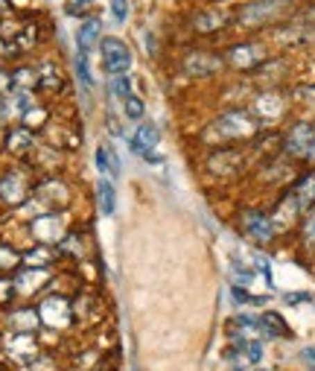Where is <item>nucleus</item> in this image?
<instances>
[{
	"label": "nucleus",
	"instance_id": "1",
	"mask_svg": "<svg viewBox=\"0 0 315 371\" xmlns=\"http://www.w3.org/2000/svg\"><path fill=\"white\" fill-rule=\"evenodd\" d=\"M260 120L254 117L251 111H242V108H234V111H225L219 114L216 120L207 126V138H213L210 144H234V140H248L260 132Z\"/></svg>",
	"mask_w": 315,
	"mask_h": 371
},
{
	"label": "nucleus",
	"instance_id": "2",
	"mask_svg": "<svg viewBox=\"0 0 315 371\" xmlns=\"http://www.w3.org/2000/svg\"><path fill=\"white\" fill-rule=\"evenodd\" d=\"M295 0H251L237 12V24L246 26V30H260L280 18H286L292 12Z\"/></svg>",
	"mask_w": 315,
	"mask_h": 371
},
{
	"label": "nucleus",
	"instance_id": "3",
	"mask_svg": "<svg viewBox=\"0 0 315 371\" xmlns=\"http://www.w3.org/2000/svg\"><path fill=\"white\" fill-rule=\"evenodd\" d=\"M99 56H103V67H105L108 79L126 76L128 67H132V50L126 47L123 38H114V35L99 38Z\"/></svg>",
	"mask_w": 315,
	"mask_h": 371
},
{
	"label": "nucleus",
	"instance_id": "4",
	"mask_svg": "<svg viewBox=\"0 0 315 371\" xmlns=\"http://www.w3.org/2000/svg\"><path fill=\"white\" fill-rule=\"evenodd\" d=\"M38 319L44 327H50V331H65V327L74 324V307H70V302L65 295H47L38 302Z\"/></svg>",
	"mask_w": 315,
	"mask_h": 371
},
{
	"label": "nucleus",
	"instance_id": "5",
	"mask_svg": "<svg viewBox=\"0 0 315 371\" xmlns=\"http://www.w3.org/2000/svg\"><path fill=\"white\" fill-rule=\"evenodd\" d=\"M239 231L246 234L251 242H257V246H269V242L278 237V228H275V222H271V217L263 213V211H257V208L242 211Z\"/></svg>",
	"mask_w": 315,
	"mask_h": 371
},
{
	"label": "nucleus",
	"instance_id": "6",
	"mask_svg": "<svg viewBox=\"0 0 315 371\" xmlns=\"http://www.w3.org/2000/svg\"><path fill=\"white\" fill-rule=\"evenodd\" d=\"M312 144H315V123L307 120H298L283 138V149L289 158H307Z\"/></svg>",
	"mask_w": 315,
	"mask_h": 371
},
{
	"label": "nucleus",
	"instance_id": "7",
	"mask_svg": "<svg viewBox=\"0 0 315 371\" xmlns=\"http://www.w3.org/2000/svg\"><path fill=\"white\" fill-rule=\"evenodd\" d=\"M251 114L260 123H275L283 117V111H286V99L280 91H260L254 99H251Z\"/></svg>",
	"mask_w": 315,
	"mask_h": 371
},
{
	"label": "nucleus",
	"instance_id": "8",
	"mask_svg": "<svg viewBox=\"0 0 315 371\" xmlns=\"http://www.w3.org/2000/svg\"><path fill=\"white\" fill-rule=\"evenodd\" d=\"M263 356H266V351H263V342H239V345H231L228 348V354H225V360L231 363L234 368H246V371H251V368H257L263 363Z\"/></svg>",
	"mask_w": 315,
	"mask_h": 371
},
{
	"label": "nucleus",
	"instance_id": "9",
	"mask_svg": "<svg viewBox=\"0 0 315 371\" xmlns=\"http://www.w3.org/2000/svg\"><path fill=\"white\" fill-rule=\"evenodd\" d=\"M225 59H228V65L237 67V70H254V67H260L266 62V47L246 41V44H234L231 50H228Z\"/></svg>",
	"mask_w": 315,
	"mask_h": 371
},
{
	"label": "nucleus",
	"instance_id": "10",
	"mask_svg": "<svg viewBox=\"0 0 315 371\" xmlns=\"http://www.w3.org/2000/svg\"><path fill=\"white\" fill-rule=\"evenodd\" d=\"M158 140H161V129H158L155 123L143 120V123L135 126V132L128 135V149H132L137 158H146L149 152L158 149Z\"/></svg>",
	"mask_w": 315,
	"mask_h": 371
},
{
	"label": "nucleus",
	"instance_id": "11",
	"mask_svg": "<svg viewBox=\"0 0 315 371\" xmlns=\"http://www.w3.org/2000/svg\"><path fill=\"white\" fill-rule=\"evenodd\" d=\"M33 234L35 240H41L44 246H50V242H59L65 240V217L62 213H41V217H35L33 222Z\"/></svg>",
	"mask_w": 315,
	"mask_h": 371
},
{
	"label": "nucleus",
	"instance_id": "12",
	"mask_svg": "<svg viewBox=\"0 0 315 371\" xmlns=\"http://www.w3.org/2000/svg\"><path fill=\"white\" fill-rule=\"evenodd\" d=\"M222 70V59L213 53H190L187 59H184V74L187 76H213Z\"/></svg>",
	"mask_w": 315,
	"mask_h": 371
},
{
	"label": "nucleus",
	"instance_id": "13",
	"mask_svg": "<svg viewBox=\"0 0 315 371\" xmlns=\"http://www.w3.org/2000/svg\"><path fill=\"white\" fill-rule=\"evenodd\" d=\"M47 281H50L47 269H33V266H26L12 283H15V292H18V295H35Z\"/></svg>",
	"mask_w": 315,
	"mask_h": 371
},
{
	"label": "nucleus",
	"instance_id": "14",
	"mask_svg": "<svg viewBox=\"0 0 315 371\" xmlns=\"http://www.w3.org/2000/svg\"><path fill=\"white\" fill-rule=\"evenodd\" d=\"M260 327H263L266 339H292V336H295V331L289 327V322H286L280 313H275V310L260 313Z\"/></svg>",
	"mask_w": 315,
	"mask_h": 371
},
{
	"label": "nucleus",
	"instance_id": "15",
	"mask_svg": "<svg viewBox=\"0 0 315 371\" xmlns=\"http://www.w3.org/2000/svg\"><path fill=\"white\" fill-rule=\"evenodd\" d=\"M292 196H295V202H298V211H300V213H307V211L315 208V170H309L307 176H300V179L295 181Z\"/></svg>",
	"mask_w": 315,
	"mask_h": 371
},
{
	"label": "nucleus",
	"instance_id": "16",
	"mask_svg": "<svg viewBox=\"0 0 315 371\" xmlns=\"http://www.w3.org/2000/svg\"><path fill=\"white\" fill-rule=\"evenodd\" d=\"M0 199L9 205H21L26 199V181L21 173H6L0 179Z\"/></svg>",
	"mask_w": 315,
	"mask_h": 371
},
{
	"label": "nucleus",
	"instance_id": "17",
	"mask_svg": "<svg viewBox=\"0 0 315 371\" xmlns=\"http://www.w3.org/2000/svg\"><path fill=\"white\" fill-rule=\"evenodd\" d=\"M300 217V211H298V202H295V196H292V190L283 196V202L278 205V211L271 213V222H275V228H278V234L280 231H286L295 220Z\"/></svg>",
	"mask_w": 315,
	"mask_h": 371
},
{
	"label": "nucleus",
	"instance_id": "18",
	"mask_svg": "<svg viewBox=\"0 0 315 371\" xmlns=\"http://www.w3.org/2000/svg\"><path fill=\"white\" fill-rule=\"evenodd\" d=\"M225 24H228V15L222 9H205V12H198V15L193 18V30L196 33H216V30H222Z\"/></svg>",
	"mask_w": 315,
	"mask_h": 371
},
{
	"label": "nucleus",
	"instance_id": "19",
	"mask_svg": "<svg viewBox=\"0 0 315 371\" xmlns=\"http://www.w3.org/2000/svg\"><path fill=\"white\" fill-rule=\"evenodd\" d=\"M99 30H103V24H99V18H91V21H85L79 26V33H76V53H85L88 56L91 47L99 41Z\"/></svg>",
	"mask_w": 315,
	"mask_h": 371
},
{
	"label": "nucleus",
	"instance_id": "20",
	"mask_svg": "<svg viewBox=\"0 0 315 371\" xmlns=\"http://www.w3.org/2000/svg\"><path fill=\"white\" fill-rule=\"evenodd\" d=\"M96 202H99V213L103 217H114V211H117V190H114L111 179H99L96 184Z\"/></svg>",
	"mask_w": 315,
	"mask_h": 371
},
{
	"label": "nucleus",
	"instance_id": "21",
	"mask_svg": "<svg viewBox=\"0 0 315 371\" xmlns=\"http://www.w3.org/2000/svg\"><path fill=\"white\" fill-rule=\"evenodd\" d=\"M9 322H12V327H15L18 333H33V331H38V327H41V319H38V310L35 307H30V310H15Z\"/></svg>",
	"mask_w": 315,
	"mask_h": 371
},
{
	"label": "nucleus",
	"instance_id": "22",
	"mask_svg": "<svg viewBox=\"0 0 315 371\" xmlns=\"http://www.w3.org/2000/svg\"><path fill=\"white\" fill-rule=\"evenodd\" d=\"M9 351L26 356V360H35V356L41 354V351H38V342H35L33 333H15V336H12V342H9Z\"/></svg>",
	"mask_w": 315,
	"mask_h": 371
},
{
	"label": "nucleus",
	"instance_id": "23",
	"mask_svg": "<svg viewBox=\"0 0 315 371\" xmlns=\"http://www.w3.org/2000/svg\"><path fill=\"white\" fill-rule=\"evenodd\" d=\"M108 94L114 97V99H117V103L123 106L126 103V99L128 97H135V85H132V76H111L108 79Z\"/></svg>",
	"mask_w": 315,
	"mask_h": 371
},
{
	"label": "nucleus",
	"instance_id": "24",
	"mask_svg": "<svg viewBox=\"0 0 315 371\" xmlns=\"http://www.w3.org/2000/svg\"><path fill=\"white\" fill-rule=\"evenodd\" d=\"M74 67H76V79L85 91H91L94 88V74H91V62H88V56L85 53H76V59H74Z\"/></svg>",
	"mask_w": 315,
	"mask_h": 371
},
{
	"label": "nucleus",
	"instance_id": "25",
	"mask_svg": "<svg viewBox=\"0 0 315 371\" xmlns=\"http://www.w3.org/2000/svg\"><path fill=\"white\" fill-rule=\"evenodd\" d=\"M300 246H304L309 254H315V208L307 213L304 225H300Z\"/></svg>",
	"mask_w": 315,
	"mask_h": 371
},
{
	"label": "nucleus",
	"instance_id": "26",
	"mask_svg": "<svg viewBox=\"0 0 315 371\" xmlns=\"http://www.w3.org/2000/svg\"><path fill=\"white\" fill-rule=\"evenodd\" d=\"M231 298H234L239 307H260V304H266V298L251 295L246 287H239V283H234V287H231Z\"/></svg>",
	"mask_w": 315,
	"mask_h": 371
},
{
	"label": "nucleus",
	"instance_id": "27",
	"mask_svg": "<svg viewBox=\"0 0 315 371\" xmlns=\"http://www.w3.org/2000/svg\"><path fill=\"white\" fill-rule=\"evenodd\" d=\"M123 114L132 123H143V117H146V106H143L140 97H128L126 103H123Z\"/></svg>",
	"mask_w": 315,
	"mask_h": 371
},
{
	"label": "nucleus",
	"instance_id": "28",
	"mask_svg": "<svg viewBox=\"0 0 315 371\" xmlns=\"http://www.w3.org/2000/svg\"><path fill=\"white\" fill-rule=\"evenodd\" d=\"M38 85H41V88H47V91L62 88V76H59V70H56L53 65H44V67L38 70Z\"/></svg>",
	"mask_w": 315,
	"mask_h": 371
},
{
	"label": "nucleus",
	"instance_id": "29",
	"mask_svg": "<svg viewBox=\"0 0 315 371\" xmlns=\"http://www.w3.org/2000/svg\"><path fill=\"white\" fill-rule=\"evenodd\" d=\"M30 147H33L30 129H15V132H9V149H12V152H26Z\"/></svg>",
	"mask_w": 315,
	"mask_h": 371
},
{
	"label": "nucleus",
	"instance_id": "30",
	"mask_svg": "<svg viewBox=\"0 0 315 371\" xmlns=\"http://www.w3.org/2000/svg\"><path fill=\"white\" fill-rule=\"evenodd\" d=\"M50 261H53V254H50V249L47 246H41V249H33L30 254L24 258V263L26 266H33V269H41V266H50Z\"/></svg>",
	"mask_w": 315,
	"mask_h": 371
},
{
	"label": "nucleus",
	"instance_id": "31",
	"mask_svg": "<svg viewBox=\"0 0 315 371\" xmlns=\"http://www.w3.org/2000/svg\"><path fill=\"white\" fill-rule=\"evenodd\" d=\"M108 12L114 24H126L128 21V0H108Z\"/></svg>",
	"mask_w": 315,
	"mask_h": 371
},
{
	"label": "nucleus",
	"instance_id": "32",
	"mask_svg": "<svg viewBox=\"0 0 315 371\" xmlns=\"http://www.w3.org/2000/svg\"><path fill=\"white\" fill-rule=\"evenodd\" d=\"M38 199L41 196H59L62 199V202H65V199H67V190H65V184L62 181H44V184H38Z\"/></svg>",
	"mask_w": 315,
	"mask_h": 371
},
{
	"label": "nucleus",
	"instance_id": "33",
	"mask_svg": "<svg viewBox=\"0 0 315 371\" xmlns=\"http://www.w3.org/2000/svg\"><path fill=\"white\" fill-rule=\"evenodd\" d=\"M44 120H47L44 108H30L24 114V126H26V129H33V126H44Z\"/></svg>",
	"mask_w": 315,
	"mask_h": 371
},
{
	"label": "nucleus",
	"instance_id": "34",
	"mask_svg": "<svg viewBox=\"0 0 315 371\" xmlns=\"http://www.w3.org/2000/svg\"><path fill=\"white\" fill-rule=\"evenodd\" d=\"M94 161H96V170H99V173L108 179V147H96Z\"/></svg>",
	"mask_w": 315,
	"mask_h": 371
},
{
	"label": "nucleus",
	"instance_id": "35",
	"mask_svg": "<svg viewBox=\"0 0 315 371\" xmlns=\"http://www.w3.org/2000/svg\"><path fill=\"white\" fill-rule=\"evenodd\" d=\"M304 302H312L309 292H283V304L298 307V304H304Z\"/></svg>",
	"mask_w": 315,
	"mask_h": 371
},
{
	"label": "nucleus",
	"instance_id": "36",
	"mask_svg": "<svg viewBox=\"0 0 315 371\" xmlns=\"http://www.w3.org/2000/svg\"><path fill=\"white\" fill-rule=\"evenodd\" d=\"M21 258H18V254L15 252H12V249H0V266H3V269H9V266H15Z\"/></svg>",
	"mask_w": 315,
	"mask_h": 371
},
{
	"label": "nucleus",
	"instance_id": "37",
	"mask_svg": "<svg viewBox=\"0 0 315 371\" xmlns=\"http://www.w3.org/2000/svg\"><path fill=\"white\" fill-rule=\"evenodd\" d=\"M12 292H15V283H12V281H0V304H6L12 298Z\"/></svg>",
	"mask_w": 315,
	"mask_h": 371
},
{
	"label": "nucleus",
	"instance_id": "38",
	"mask_svg": "<svg viewBox=\"0 0 315 371\" xmlns=\"http://www.w3.org/2000/svg\"><path fill=\"white\" fill-rule=\"evenodd\" d=\"M300 360H304L309 368H315V345H309V348L300 351Z\"/></svg>",
	"mask_w": 315,
	"mask_h": 371
},
{
	"label": "nucleus",
	"instance_id": "39",
	"mask_svg": "<svg viewBox=\"0 0 315 371\" xmlns=\"http://www.w3.org/2000/svg\"><path fill=\"white\" fill-rule=\"evenodd\" d=\"M12 85V76H6V74H0V94H6V88Z\"/></svg>",
	"mask_w": 315,
	"mask_h": 371
},
{
	"label": "nucleus",
	"instance_id": "40",
	"mask_svg": "<svg viewBox=\"0 0 315 371\" xmlns=\"http://www.w3.org/2000/svg\"><path fill=\"white\" fill-rule=\"evenodd\" d=\"M76 6H91V0H74Z\"/></svg>",
	"mask_w": 315,
	"mask_h": 371
},
{
	"label": "nucleus",
	"instance_id": "41",
	"mask_svg": "<svg viewBox=\"0 0 315 371\" xmlns=\"http://www.w3.org/2000/svg\"><path fill=\"white\" fill-rule=\"evenodd\" d=\"M307 158H309V161H315V144H312V149H309V155H307Z\"/></svg>",
	"mask_w": 315,
	"mask_h": 371
},
{
	"label": "nucleus",
	"instance_id": "42",
	"mask_svg": "<svg viewBox=\"0 0 315 371\" xmlns=\"http://www.w3.org/2000/svg\"><path fill=\"white\" fill-rule=\"evenodd\" d=\"M251 371H271V368H260V365H257V368H251Z\"/></svg>",
	"mask_w": 315,
	"mask_h": 371
},
{
	"label": "nucleus",
	"instance_id": "43",
	"mask_svg": "<svg viewBox=\"0 0 315 371\" xmlns=\"http://www.w3.org/2000/svg\"><path fill=\"white\" fill-rule=\"evenodd\" d=\"M91 371H111V368H91Z\"/></svg>",
	"mask_w": 315,
	"mask_h": 371
},
{
	"label": "nucleus",
	"instance_id": "44",
	"mask_svg": "<svg viewBox=\"0 0 315 371\" xmlns=\"http://www.w3.org/2000/svg\"><path fill=\"white\" fill-rule=\"evenodd\" d=\"M0 9H6V3H0Z\"/></svg>",
	"mask_w": 315,
	"mask_h": 371
},
{
	"label": "nucleus",
	"instance_id": "45",
	"mask_svg": "<svg viewBox=\"0 0 315 371\" xmlns=\"http://www.w3.org/2000/svg\"><path fill=\"white\" fill-rule=\"evenodd\" d=\"M234 371H246V368H234Z\"/></svg>",
	"mask_w": 315,
	"mask_h": 371
}]
</instances>
